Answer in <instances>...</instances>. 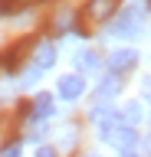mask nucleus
I'll list each match as a JSON object with an SVG mask.
<instances>
[{
    "label": "nucleus",
    "mask_w": 151,
    "mask_h": 157,
    "mask_svg": "<svg viewBox=\"0 0 151 157\" xmlns=\"http://www.w3.org/2000/svg\"><path fill=\"white\" fill-rule=\"evenodd\" d=\"M118 3L121 0H85V7H82V13H79V29L89 36L95 26H102V23H109V20L115 17Z\"/></svg>",
    "instance_id": "f257e3e1"
},
{
    "label": "nucleus",
    "mask_w": 151,
    "mask_h": 157,
    "mask_svg": "<svg viewBox=\"0 0 151 157\" xmlns=\"http://www.w3.org/2000/svg\"><path fill=\"white\" fill-rule=\"evenodd\" d=\"M141 29H145V10L141 7H125L118 13V20L112 23L115 36H138Z\"/></svg>",
    "instance_id": "f03ea898"
},
{
    "label": "nucleus",
    "mask_w": 151,
    "mask_h": 157,
    "mask_svg": "<svg viewBox=\"0 0 151 157\" xmlns=\"http://www.w3.org/2000/svg\"><path fill=\"white\" fill-rule=\"evenodd\" d=\"M102 137H105L109 144H115L118 151H125V154H131V151L138 147V134H135V128H131V124H125V121L112 124L109 131H102Z\"/></svg>",
    "instance_id": "7ed1b4c3"
},
{
    "label": "nucleus",
    "mask_w": 151,
    "mask_h": 157,
    "mask_svg": "<svg viewBox=\"0 0 151 157\" xmlns=\"http://www.w3.org/2000/svg\"><path fill=\"white\" fill-rule=\"evenodd\" d=\"M135 62H138V52H135V49H115V52L109 56V69L115 72V75L135 69Z\"/></svg>",
    "instance_id": "20e7f679"
},
{
    "label": "nucleus",
    "mask_w": 151,
    "mask_h": 157,
    "mask_svg": "<svg viewBox=\"0 0 151 157\" xmlns=\"http://www.w3.org/2000/svg\"><path fill=\"white\" fill-rule=\"evenodd\" d=\"M30 49H33V43L30 39H23V43H17V46H10L7 52H3V69H10V72H17V69L23 66V56H30Z\"/></svg>",
    "instance_id": "39448f33"
},
{
    "label": "nucleus",
    "mask_w": 151,
    "mask_h": 157,
    "mask_svg": "<svg viewBox=\"0 0 151 157\" xmlns=\"http://www.w3.org/2000/svg\"><path fill=\"white\" fill-rule=\"evenodd\" d=\"M82 92H85V82H82V75H62V78H59V98L72 101V98H79Z\"/></svg>",
    "instance_id": "423d86ee"
},
{
    "label": "nucleus",
    "mask_w": 151,
    "mask_h": 157,
    "mask_svg": "<svg viewBox=\"0 0 151 157\" xmlns=\"http://www.w3.org/2000/svg\"><path fill=\"white\" fill-rule=\"evenodd\" d=\"M53 62H56V46H53V43H40L36 52H33V66H40L43 72H46Z\"/></svg>",
    "instance_id": "0eeeda50"
},
{
    "label": "nucleus",
    "mask_w": 151,
    "mask_h": 157,
    "mask_svg": "<svg viewBox=\"0 0 151 157\" xmlns=\"http://www.w3.org/2000/svg\"><path fill=\"white\" fill-rule=\"evenodd\" d=\"M92 121L99 124V131H109L112 124H118V121H121V115H118V111H112V108H95V111H92Z\"/></svg>",
    "instance_id": "6e6552de"
},
{
    "label": "nucleus",
    "mask_w": 151,
    "mask_h": 157,
    "mask_svg": "<svg viewBox=\"0 0 151 157\" xmlns=\"http://www.w3.org/2000/svg\"><path fill=\"white\" fill-rule=\"evenodd\" d=\"M76 66H79V72H95L99 69V56L95 52H79L76 56Z\"/></svg>",
    "instance_id": "1a4fd4ad"
},
{
    "label": "nucleus",
    "mask_w": 151,
    "mask_h": 157,
    "mask_svg": "<svg viewBox=\"0 0 151 157\" xmlns=\"http://www.w3.org/2000/svg\"><path fill=\"white\" fill-rule=\"evenodd\" d=\"M33 115H36V118H50L53 115V98L50 95H36V101H33Z\"/></svg>",
    "instance_id": "9d476101"
},
{
    "label": "nucleus",
    "mask_w": 151,
    "mask_h": 157,
    "mask_svg": "<svg viewBox=\"0 0 151 157\" xmlns=\"http://www.w3.org/2000/svg\"><path fill=\"white\" fill-rule=\"evenodd\" d=\"M118 115H121V121H125V124H131V128H135V124L141 121V105H135V101H131V105H125V108H121Z\"/></svg>",
    "instance_id": "9b49d317"
},
{
    "label": "nucleus",
    "mask_w": 151,
    "mask_h": 157,
    "mask_svg": "<svg viewBox=\"0 0 151 157\" xmlns=\"http://www.w3.org/2000/svg\"><path fill=\"white\" fill-rule=\"evenodd\" d=\"M33 3H40V0H0V13H17V10L33 7Z\"/></svg>",
    "instance_id": "f8f14e48"
},
{
    "label": "nucleus",
    "mask_w": 151,
    "mask_h": 157,
    "mask_svg": "<svg viewBox=\"0 0 151 157\" xmlns=\"http://www.w3.org/2000/svg\"><path fill=\"white\" fill-rule=\"evenodd\" d=\"M118 82H115V78H105V82H102V88H99V92H95V98H112V95H115V92H118Z\"/></svg>",
    "instance_id": "ddd939ff"
},
{
    "label": "nucleus",
    "mask_w": 151,
    "mask_h": 157,
    "mask_svg": "<svg viewBox=\"0 0 151 157\" xmlns=\"http://www.w3.org/2000/svg\"><path fill=\"white\" fill-rule=\"evenodd\" d=\"M141 88H145V98H151V75L145 78V85H141Z\"/></svg>",
    "instance_id": "4468645a"
}]
</instances>
